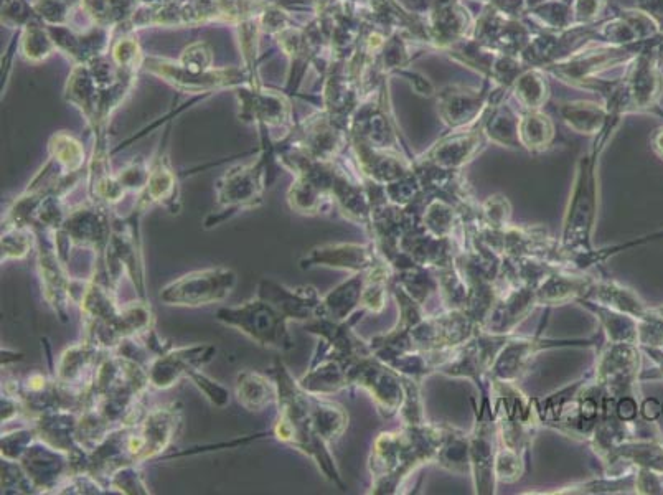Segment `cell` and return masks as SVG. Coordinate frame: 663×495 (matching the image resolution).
Wrapping results in <instances>:
<instances>
[{"label": "cell", "instance_id": "1f68e13d", "mask_svg": "<svg viewBox=\"0 0 663 495\" xmlns=\"http://www.w3.org/2000/svg\"><path fill=\"white\" fill-rule=\"evenodd\" d=\"M434 464H438L444 471L471 476V449H469V433L449 425L446 438L439 449Z\"/></svg>", "mask_w": 663, "mask_h": 495}, {"label": "cell", "instance_id": "7c38bea8", "mask_svg": "<svg viewBox=\"0 0 663 495\" xmlns=\"http://www.w3.org/2000/svg\"><path fill=\"white\" fill-rule=\"evenodd\" d=\"M218 349L212 344L182 345L165 347L147 363L149 382L154 390H170L180 380L189 378L193 372L202 370L217 357Z\"/></svg>", "mask_w": 663, "mask_h": 495}, {"label": "cell", "instance_id": "484cf974", "mask_svg": "<svg viewBox=\"0 0 663 495\" xmlns=\"http://www.w3.org/2000/svg\"><path fill=\"white\" fill-rule=\"evenodd\" d=\"M297 380L311 395L332 396L352 388L347 367L335 359H312L307 372Z\"/></svg>", "mask_w": 663, "mask_h": 495}, {"label": "cell", "instance_id": "7dc6e473", "mask_svg": "<svg viewBox=\"0 0 663 495\" xmlns=\"http://www.w3.org/2000/svg\"><path fill=\"white\" fill-rule=\"evenodd\" d=\"M189 380L193 383V387L197 388L198 392L207 398L210 405L217 406V408H225L230 403V390L225 385L217 382V380H213L212 377H208L207 373L203 372V370L193 372Z\"/></svg>", "mask_w": 663, "mask_h": 495}, {"label": "cell", "instance_id": "d4e9b609", "mask_svg": "<svg viewBox=\"0 0 663 495\" xmlns=\"http://www.w3.org/2000/svg\"><path fill=\"white\" fill-rule=\"evenodd\" d=\"M583 299L609 307L614 311L624 312L635 319H644L650 309L649 304L635 293L634 289L627 288L614 279L599 278V276H596L588 294Z\"/></svg>", "mask_w": 663, "mask_h": 495}, {"label": "cell", "instance_id": "bcb514c9", "mask_svg": "<svg viewBox=\"0 0 663 495\" xmlns=\"http://www.w3.org/2000/svg\"><path fill=\"white\" fill-rule=\"evenodd\" d=\"M480 220L490 228H505L512 223V205L504 195H492L479 205Z\"/></svg>", "mask_w": 663, "mask_h": 495}, {"label": "cell", "instance_id": "5b68a950", "mask_svg": "<svg viewBox=\"0 0 663 495\" xmlns=\"http://www.w3.org/2000/svg\"><path fill=\"white\" fill-rule=\"evenodd\" d=\"M215 317L223 326L238 330L264 349L276 352L294 349V339L289 332L291 322L276 307L258 296L240 306L220 307Z\"/></svg>", "mask_w": 663, "mask_h": 495}, {"label": "cell", "instance_id": "ab89813d", "mask_svg": "<svg viewBox=\"0 0 663 495\" xmlns=\"http://www.w3.org/2000/svg\"><path fill=\"white\" fill-rule=\"evenodd\" d=\"M111 57H113L116 68L123 71V73H129V75H137V71L141 70L144 62H146L141 47H139V42L132 35H123L114 42L113 48H111Z\"/></svg>", "mask_w": 663, "mask_h": 495}, {"label": "cell", "instance_id": "e0dca14e", "mask_svg": "<svg viewBox=\"0 0 663 495\" xmlns=\"http://www.w3.org/2000/svg\"><path fill=\"white\" fill-rule=\"evenodd\" d=\"M497 446H499V441H497L495 416H479L474 413V426L469 433V449H471V477L475 494H495Z\"/></svg>", "mask_w": 663, "mask_h": 495}, {"label": "cell", "instance_id": "d6a6232c", "mask_svg": "<svg viewBox=\"0 0 663 495\" xmlns=\"http://www.w3.org/2000/svg\"><path fill=\"white\" fill-rule=\"evenodd\" d=\"M635 472L637 471L626 472V474L602 472V476L594 477L589 481L574 482L571 486L561 487L558 491L548 492V494H629V492H634L635 489Z\"/></svg>", "mask_w": 663, "mask_h": 495}, {"label": "cell", "instance_id": "680465c9", "mask_svg": "<svg viewBox=\"0 0 663 495\" xmlns=\"http://www.w3.org/2000/svg\"><path fill=\"white\" fill-rule=\"evenodd\" d=\"M62 2H65V4H70L71 7H75V5L81 4V0H62Z\"/></svg>", "mask_w": 663, "mask_h": 495}, {"label": "cell", "instance_id": "8fae6325", "mask_svg": "<svg viewBox=\"0 0 663 495\" xmlns=\"http://www.w3.org/2000/svg\"><path fill=\"white\" fill-rule=\"evenodd\" d=\"M367 312L360 311L347 321H330L327 317H316L304 324V329L319 340L312 359H335L345 367L360 357L373 354L368 340H363L355 332V324L360 322Z\"/></svg>", "mask_w": 663, "mask_h": 495}, {"label": "cell", "instance_id": "d590c367", "mask_svg": "<svg viewBox=\"0 0 663 495\" xmlns=\"http://www.w3.org/2000/svg\"><path fill=\"white\" fill-rule=\"evenodd\" d=\"M57 50V45L53 42L52 33L48 30L47 24L35 17L25 25L22 38H20V53L27 62L38 63L47 60L53 52Z\"/></svg>", "mask_w": 663, "mask_h": 495}, {"label": "cell", "instance_id": "74e56055", "mask_svg": "<svg viewBox=\"0 0 663 495\" xmlns=\"http://www.w3.org/2000/svg\"><path fill=\"white\" fill-rule=\"evenodd\" d=\"M35 248H37L35 231L19 225H2V240H0L2 264L7 261L25 260Z\"/></svg>", "mask_w": 663, "mask_h": 495}, {"label": "cell", "instance_id": "44dd1931", "mask_svg": "<svg viewBox=\"0 0 663 495\" xmlns=\"http://www.w3.org/2000/svg\"><path fill=\"white\" fill-rule=\"evenodd\" d=\"M461 245L459 238H438L424 230L421 220L414 223L400 240V251L414 264L439 271L454 264L457 251Z\"/></svg>", "mask_w": 663, "mask_h": 495}, {"label": "cell", "instance_id": "7a4b0ae2", "mask_svg": "<svg viewBox=\"0 0 663 495\" xmlns=\"http://www.w3.org/2000/svg\"><path fill=\"white\" fill-rule=\"evenodd\" d=\"M274 382L278 385V416L271 428V436L287 448L296 449L316 462L322 476L347 491L337 462L330 453V444L325 443L316 433L311 418V393L299 385V380L292 377L283 360L278 359L271 368Z\"/></svg>", "mask_w": 663, "mask_h": 495}, {"label": "cell", "instance_id": "30bf717a", "mask_svg": "<svg viewBox=\"0 0 663 495\" xmlns=\"http://www.w3.org/2000/svg\"><path fill=\"white\" fill-rule=\"evenodd\" d=\"M598 339H548L535 335L513 334L500 350L494 367L490 370V380L518 383L532 367L533 360L543 350L561 349V347H593Z\"/></svg>", "mask_w": 663, "mask_h": 495}, {"label": "cell", "instance_id": "603a6c76", "mask_svg": "<svg viewBox=\"0 0 663 495\" xmlns=\"http://www.w3.org/2000/svg\"><path fill=\"white\" fill-rule=\"evenodd\" d=\"M594 279L596 274L589 271L558 266L538 286V304L540 307H558L566 306L569 302H578L588 294Z\"/></svg>", "mask_w": 663, "mask_h": 495}, {"label": "cell", "instance_id": "6da1fadb", "mask_svg": "<svg viewBox=\"0 0 663 495\" xmlns=\"http://www.w3.org/2000/svg\"><path fill=\"white\" fill-rule=\"evenodd\" d=\"M447 429L446 423L426 421L423 425H401L378 434L368 458V471L372 476L368 494H400L419 467L436 461Z\"/></svg>", "mask_w": 663, "mask_h": 495}, {"label": "cell", "instance_id": "4fadbf2b", "mask_svg": "<svg viewBox=\"0 0 663 495\" xmlns=\"http://www.w3.org/2000/svg\"><path fill=\"white\" fill-rule=\"evenodd\" d=\"M147 71L152 75L159 76L177 90L189 91V93H200V91H215L220 88H235L246 83L243 71L236 68H212L203 73H193L180 63L157 60V58H146L144 62Z\"/></svg>", "mask_w": 663, "mask_h": 495}, {"label": "cell", "instance_id": "db71d44e", "mask_svg": "<svg viewBox=\"0 0 663 495\" xmlns=\"http://www.w3.org/2000/svg\"><path fill=\"white\" fill-rule=\"evenodd\" d=\"M0 405H2V425L10 423V421H14L15 418H20V416H25L24 406L20 403L19 398H15L10 393L2 392Z\"/></svg>", "mask_w": 663, "mask_h": 495}, {"label": "cell", "instance_id": "83f0119b", "mask_svg": "<svg viewBox=\"0 0 663 495\" xmlns=\"http://www.w3.org/2000/svg\"><path fill=\"white\" fill-rule=\"evenodd\" d=\"M65 96L71 104L80 109L93 131L98 124L101 88L91 75L88 65H75L66 83Z\"/></svg>", "mask_w": 663, "mask_h": 495}, {"label": "cell", "instance_id": "277c9868", "mask_svg": "<svg viewBox=\"0 0 663 495\" xmlns=\"http://www.w3.org/2000/svg\"><path fill=\"white\" fill-rule=\"evenodd\" d=\"M113 230V208L91 202L88 198L85 205L81 203L71 208L63 227L52 235L58 255L62 256L63 263L68 266L71 251H86L95 256L96 260L103 261Z\"/></svg>", "mask_w": 663, "mask_h": 495}, {"label": "cell", "instance_id": "836d02e7", "mask_svg": "<svg viewBox=\"0 0 663 495\" xmlns=\"http://www.w3.org/2000/svg\"><path fill=\"white\" fill-rule=\"evenodd\" d=\"M48 154L65 175L83 174L86 165L85 147L68 132L53 134L48 141Z\"/></svg>", "mask_w": 663, "mask_h": 495}, {"label": "cell", "instance_id": "4316f807", "mask_svg": "<svg viewBox=\"0 0 663 495\" xmlns=\"http://www.w3.org/2000/svg\"><path fill=\"white\" fill-rule=\"evenodd\" d=\"M235 396L246 411L259 413L278 403V385L274 378L254 370H243L236 375Z\"/></svg>", "mask_w": 663, "mask_h": 495}, {"label": "cell", "instance_id": "5bb4252c", "mask_svg": "<svg viewBox=\"0 0 663 495\" xmlns=\"http://www.w3.org/2000/svg\"><path fill=\"white\" fill-rule=\"evenodd\" d=\"M386 263L372 240L368 243H329L312 248L299 261L301 269L332 268L348 273L372 271Z\"/></svg>", "mask_w": 663, "mask_h": 495}, {"label": "cell", "instance_id": "6f0895ef", "mask_svg": "<svg viewBox=\"0 0 663 495\" xmlns=\"http://www.w3.org/2000/svg\"><path fill=\"white\" fill-rule=\"evenodd\" d=\"M654 149L663 159V131H660L654 139Z\"/></svg>", "mask_w": 663, "mask_h": 495}, {"label": "cell", "instance_id": "681fc988", "mask_svg": "<svg viewBox=\"0 0 663 495\" xmlns=\"http://www.w3.org/2000/svg\"><path fill=\"white\" fill-rule=\"evenodd\" d=\"M179 63L184 68H187V70L193 71V73H203V71L212 70V48L208 47L207 43H192L190 47L185 48Z\"/></svg>", "mask_w": 663, "mask_h": 495}, {"label": "cell", "instance_id": "9a60e30c", "mask_svg": "<svg viewBox=\"0 0 663 495\" xmlns=\"http://www.w3.org/2000/svg\"><path fill=\"white\" fill-rule=\"evenodd\" d=\"M37 494H57L73 471L71 456L38 438L20 459Z\"/></svg>", "mask_w": 663, "mask_h": 495}, {"label": "cell", "instance_id": "ba28073f", "mask_svg": "<svg viewBox=\"0 0 663 495\" xmlns=\"http://www.w3.org/2000/svg\"><path fill=\"white\" fill-rule=\"evenodd\" d=\"M642 357L644 352L639 345L611 344L602 345L598 360L594 365V382L602 390V396L617 401L626 396L640 400V375H642Z\"/></svg>", "mask_w": 663, "mask_h": 495}, {"label": "cell", "instance_id": "f35d334b", "mask_svg": "<svg viewBox=\"0 0 663 495\" xmlns=\"http://www.w3.org/2000/svg\"><path fill=\"white\" fill-rule=\"evenodd\" d=\"M438 276L439 299L442 309L451 311H466L467 306V284L457 271L456 266L451 264L447 268L434 271Z\"/></svg>", "mask_w": 663, "mask_h": 495}, {"label": "cell", "instance_id": "f5cc1de1", "mask_svg": "<svg viewBox=\"0 0 663 495\" xmlns=\"http://www.w3.org/2000/svg\"><path fill=\"white\" fill-rule=\"evenodd\" d=\"M663 231H657V233H652V235L642 236V238H637V240L629 241V243H622V245L616 246H607V248H601V250L594 251V263L596 266L598 264L606 263L609 258L612 256L619 255L624 250H629V248H634V246L645 245L649 241L662 240Z\"/></svg>", "mask_w": 663, "mask_h": 495}, {"label": "cell", "instance_id": "52a82bcc", "mask_svg": "<svg viewBox=\"0 0 663 495\" xmlns=\"http://www.w3.org/2000/svg\"><path fill=\"white\" fill-rule=\"evenodd\" d=\"M238 274L226 266L198 269L160 289L159 299L165 306L205 307L225 302L235 291Z\"/></svg>", "mask_w": 663, "mask_h": 495}, {"label": "cell", "instance_id": "f6af8a7d", "mask_svg": "<svg viewBox=\"0 0 663 495\" xmlns=\"http://www.w3.org/2000/svg\"><path fill=\"white\" fill-rule=\"evenodd\" d=\"M0 471H2V494H37V489L19 461L2 458Z\"/></svg>", "mask_w": 663, "mask_h": 495}, {"label": "cell", "instance_id": "11a10c76", "mask_svg": "<svg viewBox=\"0 0 663 495\" xmlns=\"http://www.w3.org/2000/svg\"><path fill=\"white\" fill-rule=\"evenodd\" d=\"M616 413L621 420L635 423L637 416L640 415V400L634 396H626L616 401Z\"/></svg>", "mask_w": 663, "mask_h": 495}, {"label": "cell", "instance_id": "cb8c5ba5", "mask_svg": "<svg viewBox=\"0 0 663 495\" xmlns=\"http://www.w3.org/2000/svg\"><path fill=\"white\" fill-rule=\"evenodd\" d=\"M368 271L352 273L350 278L330 289L322 296L319 316L327 317L330 321H347L362 309L363 288L367 283ZM317 316V317H319Z\"/></svg>", "mask_w": 663, "mask_h": 495}, {"label": "cell", "instance_id": "ee69618b", "mask_svg": "<svg viewBox=\"0 0 663 495\" xmlns=\"http://www.w3.org/2000/svg\"><path fill=\"white\" fill-rule=\"evenodd\" d=\"M38 439L37 429L30 425L20 426V428L12 429V431H5L2 433V441H0V448H2V458L12 459V461H20L22 456L27 453V449L32 446Z\"/></svg>", "mask_w": 663, "mask_h": 495}, {"label": "cell", "instance_id": "7402d4cb", "mask_svg": "<svg viewBox=\"0 0 663 495\" xmlns=\"http://www.w3.org/2000/svg\"><path fill=\"white\" fill-rule=\"evenodd\" d=\"M240 118L263 128L283 129L284 134L294 128L289 99L276 91L256 90L240 93Z\"/></svg>", "mask_w": 663, "mask_h": 495}, {"label": "cell", "instance_id": "f1b7e54d", "mask_svg": "<svg viewBox=\"0 0 663 495\" xmlns=\"http://www.w3.org/2000/svg\"><path fill=\"white\" fill-rule=\"evenodd\" d=\"M576 304L596 316L602 330H604V334H606L607 342L639 345V319L624 314V312L601 306L596 302L588 301V299H579Z\"/></svg>", "mask_w": 663, "mask_h": 495}, {"label": "cell", "instance_id": "2e32d148", "mask_svg": "<svg viewBox=\"0 0 663 495\" xmlns=\"http://www.w3.org/2000/svg\"><path fill=\"white\" fill-rule=\"evenodd\" d=\"M497 286H499V297L485 319L482 330L490 334H517L518 327L532 316L537 307H540L537 289L530 286L502 284L499 281Z\"/></svg>", "mask_w": 663, "mask_h": 495}, {"label": "cell", "instance_id": "9c48e42d", "mask_svg": "<svg viewBox=\"0 0 663 495\" xmlns=\"http://www.w3.org/2000/svg\"><path fill=\"white\" fill-rule=\"evenodd\" d=\"M348 380L352 388H360L372 396L378 415L391 420L400 415L405 400V385L400 373L375 354L355 360L347 365Z\"/></svg>", "mask_w": 663, "mask_h": 495}, {"label": "cell", "instance_id": "d6986e66", "mask_svg": "<svg viewBox=\"0 0 663 495\" xmlns=\"http://www.w3.org/2000/svg\"><path fill=\"white\" fill-rule=\"evenodd\" d=\"M106 354V350L99 349L95 344L83 339L63 350L53 375L66 390L80 396L85 403L86 395L95 380L96 370Z\"/></svg>", "mask_w": 663, "mask_h": 495}, {"label": "cell", "instance_id": "816d5d0a", "mask_svg": "<svg viewBox=\"0 0 663 495\" xmlns=\"http://www.w3.org/2000/svg\"><path fill=\"white\" fill-rule=\"evenodd\" d=\"M551 137H553V129L546 121H538V118H533L523 124L522 139L525 146L532 147V149L545 147L551 141Z\"/></svg>", "mask_w": 663, "mask_h": 495}, {"label": "cell", "instance_id": "f546056e", "mask_svg": "<svg viewBox=\"0 0 663 495\" xmlns=\"http://www.w3.org/2000/svg\"><path fill=\"white\" fill-rule=\"evenodd\" d=\"M312 425L320 438L327 444H334L344 436L348 428L347 410L329 396L311 395Z\"/></svg>", "mask_w": 663, "mask_h": 495}, {"label": "cell", "instance_id": "b9f144b4", "mask_svg": "<svg viewBox=\"0 0 663 495\" xmlns=\"http://www.w3.org/2000/svg\"><path fill=\"white\" fill-rule=\"evenodd\" d=\"M401 378L405 385V400L400 408L401 425H423L426 423V411H424L423 393H421L423 383L413 380V378Z\"/></svg>", "mask_w": 663, "mask_h": 495}, {"label": "cell", "instance_id": "ac0fdd59", "mask_svg": "<svg viewBox=\"0 0 663 495\" xmlns=\"http://www.w3.org/2000/svg\"><path fill=\"white\" fill-rule=\"evenodd\" d=\"M167 137L160 141L159 149L154 154L149 169V179L141 194L136 195V202L141 203L146 210L152 207H162L170 215H179L182 210V198H180L179 177L170 162L169 151H167Z\"/></svg>", "mask_w": 663, "mask_h": 495}, {"label": "cell", "instance_id": "e575fe53", "mask_svg": "<svg viewBox=\"0 0 663 495\" xmlns=\"http://www.w3.org/2000/svg\"><path fill=\"white\" fill-rule=\"evenodd\" d=\"M393 279L403 286L406 293L426 307L431 297L439 294L438 276L431 269L423 268L418 264H411L408 268L393 273Z\"/></svg>", "mask_w": 663, "mask_h": 495}, {"label": "cell", "instance_id": "c3c4849f", "mask_svg": "<svg viewBox=\"0 0 663 495\" xmlns=\"http://www.w3.org/2000/svg\"><path fill=\"white\" fill-rule=\"evenodd\" d=\"M149 169H151V164L139 157L137 161H132L124 169L116 172V179L119 180V184L123 185L127 194H141L149 179Z\"/></svg>", "mask_w": 663, "mask_h": 495}, {"label": "cell", "instance_id": "f907efd6", "mask_svg": "<svg viewBox=\"0 0 663 495\" xmlns=\"http://www.w3.org/2000/svg\"><path fill=\"white\" fill-rule=\"evenodd\" d=\"M35 17L37 15L33 12L32 4L25 0H4L2 4V22L12 29L25 27Z\"/></svg>", "mask_w": 663, "mask_h": 495}, {"label": "cell", "instance_id": "60d3db41", "mask_svg": "<svg viewBox=\"0 0 663 495\" xmlns=\"http://www.w3.org/2000/svg\"><path fill=\"white\" fill-rule=\"evenodd\" d=\"M109 492H118L124 495H149L152 494L147 487L144 476H142L141 466L129 464V466L119 467L114 471L106 481Z\"/></svg>", "mask_w": 663, "mask_h": 495}, {"label": "cell", "instance_id": "91938a15", "mask_svg": "<svg viewBox=\"0 0 663 495\" xmlns=\"http://www.w3.org/2000/svg\"><path fill=\"white\" fill-rule=\"evenodd\" d=\"M662 408H663V405H662ZM662 415H663V410H662Z\"/></svg>", "mask_w": 663, "mask_h": 495}, {"label": "cell", "instance_id": "9f6ffc18", "mask_svg": "<svg viewBox=\"0 0 663 495\" xmlns=\"http://www.w3.org/2000/svg\"><path fill=\"white\" fill-rule=\"evenodd\" d=\"M662 403L655 398H645L640 401V415L647 423H655L662 416Z\"/></svg>", "mask_w": 663, "mask_h": 495}, {"label": "cell", "instance_id": "4dcf8cb0", "mask_svg": "<svg viewBox=\"0 0 663 495\" xmlns=\"http://www.w3.org/2000/svg\"><path fill=\"white\" fill-rule=\"evenodd\" d=\"M421 225L438 238H459L462 233V215L456 205L444 198L434 197L424 203Z\"/></svg>", "mask_w": 663, "mask_h": 495}, {"label": "cell", "instance_id": "8992f818", "mask_svg": "<svg viewBox=\"0 0 663 495\" xmlns=\"http://www.w3.org/2000/svg\"><path fill=\"white\" fill-rule=\"evenodd\" d=\"M37 235V269L43 297L48 306L52 307L62 322L68 321V312L73 304H78L81 294L85 291L88 281H80L71 276L70 269L58 255L57 246L52 233L38 231Z\"/></svg>", "mask_w": 663, "mask_h": 495}, {"label": "cell", "instance_id": "3957f363", "mask_svg": "<svg viewBox=\"0 0 663 495\" xmlns=\"http://www.w3.org/2000/svg\"><path fill=\"white\" fill-rule=\"evenodd\" d=\"M261 152L258 159L246 165H236L221 175L217 184V210L205 218L207 230L220 227L221 223L245 210L263 205L266 190L274 182L278 156L274 151V139L268 128L259 126Z\"/></svg>", "mask_w": 663, "mask_h": 495}, {"label": "cell", "instance_id": "7bdbcfd3", "mask_svg": "<svg viewBox=\"0 0 663 495\" xmlns=\"http://www.w3.org/2000/svg\"><path fill=\"white\" fill-rule=\"evenodd\" d=\"M527 466V458L523 454L497 446L495 454V479L497 484H515L522 479Z\"/></svg>", "mask_w": 663, "mask_h": 495}, {"label": "cell", "instance_id": "8d00e7d4", "mask_svg": "<svg viewBox=\"0 0 663 495\" xmlns=\"http://www.w3.org/2000/svg\"><path fill=\"white\" fill-rule=\"evenodd\" d=\"M391 279H393V269L388 263L380 264L372 271H368L367 283L363 288L362 311L367 314H381L385 311L386 302L391 294Z\"/></svg>", "mask_w": 663, "mask_h": 495}, {"label": "cell", "instance_id": "ffe728a7", "mask_svg": "<svg viewBox=\"0 0 663 495\" xmlns=\"http://www.w3.org/2000/svg\"><path fill=\"white\" fill-rule=\"evenodd\" d=\"M256 296L276 307L289 322L312 321L319 316L322 294L316 286H297L289 288L273 278H263L259 281Z\"/></svg>", "mask_w": 663, "mask_h": 495}]
</instances>
